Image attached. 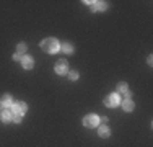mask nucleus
Listing matches in <instances>:
<instances>
[{
  "label": "nucleus",
  "instance_id": "dca6fc26",
  "mask_svg": "<svg viewBox=\"0 0 153 147\" xmlns=\"http://www.w3.org/2000/svg\"><path fill=\"white\" fill-rule=\"evenodd\" d=\"M13 123H21V116L20 115H13Z\"/></svg>",
  "mask_w": 153,
  "mask_h": 147
},
{
  "label": "nucleus",
  "instance_id": "7ed1b4c3",
  "mask_svg": "<svg viewBox=\"0 0 153 147\" xmlns=\"http://www.w3.org/2000/svg\"><path fill=\"white\" fill-rule=\"evenodd\" d=\"M83 124H85L86 128H94L100 124V116L96 115H86L85 118H83Z\"/></svg>",
  "mask_w": 153,
  "mask_h": 147
},
{
  "label": "nucleus",
  "instance_id": "9b49d317",
  "mask_svg": "<svg viewBox=\"0 0 153 147\" xmlns=\"http://www.w3.org/2000/svg\"><path fill=\"white\" fill-rule=\"evenodd\" d=\"M98 134L101 136V137H109V134H111V131H109L108 126H100V131H98Z\"/></svg>",
  "mask_w": 153,
  "mask_h": 147
},
{
  "label": "nucleus",
  "instance_id": "f257e3e1",
  "mask_svg": "<svg viewBox=\"0 0 153 147\" xmlns=\"http://www.w3.org/2000/svg\"><path fill=\"white\" fill-rule=\"evenodd\" d=\"M41 47H42V51H46V52H49V54H54L60 49L59 41H57L56 38H46L44 41L41 43Z\"/></svg>",
  "mask_w": 153,
  "mask_h": 147
},
{
  "label": "nucleus",
  "instance_id": "f3484780",
  "mask_svg": "<svg viewBox=\"0 0 153 147\" xmlns=\"http://www.w3.org/2000/svg\"><path fill=\"white\" fill-rule=\"evenodd\" d=\"M23 57H25V56H21V54H18V52L13 56V59H15V61H23Z\"/></svg>",
  "mask_w": 153,
  "mask_h": 147
},
{
  "label": "nucleus",
  "instance_id": "39448f33",
  "mask_svg": "<svg viewBox=\"0 0 153 147\" xmlns=\"http://www.w3.org/2000/svg\"><path fill=\"white\" fill-rule=\"evenodd\" d=\"M56 72L59 74V75H64V74H67L68 72V64H67V61L65 59H60V61H57L56 62Z\"/></svg>",
  "mask_w": 153,
  "mask_h": 147
},
{
  "label": "nucleus",
  "instance_id": "6e6552de",
  "mask_svg": "<svg viewBox=\"0 0 153 147\" xmlns=\"http://www.w3.org/2000/svg\"><path fill=\"white\" fill-rule=\"evenodd\" d=\"M121 106L126 110V111H132V110H134V101L130 100V98H126V100L121 101Z\"/></svg>",
  "mask_w": 153,
  "mask_h": 147
},
{
  "label": "nucleus",
  "instance_id": "f8f14e48",
  "mask_svg": "<svg viewBox=\"0 0 153 147\" xmlns=\"http://www.w3.org/2000/svg\"><path fill=\"white\" fill-rule=\"evenodd\" d=\"M60 49L64 51V54H72V52H74V46H72L70 43H64L60 46Z\"/></svg>",
  "mask_w": 153,
  "mask_h": 147
},
{
  "label": "nucleus",
  "instance_id": "423d86ee",
  "mask_svg": "<svg viewBox=\"0 0 153 147\" xmlns=\"http://www.w3.org/2000/svg\"><path fill=\"white\" fill-rule=\"evenodd\" d=\"M0 118H2L3 123H10V121L13 119V111L10 108H5L2 113H0Z\"/></svg>",
  "mask_w": 153,
  "mask_h": 147
},
{
  "label": "nucleus",
  "instance_id": "0eeeda50",
  "mask_svg": "<svg viewBox=\"0 0 153 147\" xmlns=\"http://www.w3.org/2000/svg\"><path fill=\"white\" fill-rule=\"evenodd\" d=\"M21 64H23V67L26 69V70H30V69H33V65H34V61H33L30 56H25L23 61H21Z\"/></svg>",
  "mask_w": 153,
  "mask_h": 147
},
{
  "label": "nucleus",
  "instance_id": "ddd939ff",
  "mask_svg": "<svg viewBox=\"0 0 153 147\" xmlns=\"http://www.w3.org/2000/svg\"><path fill=\"white\" fill-rule=\"evenodd\" d=\"M2 103H3V106H5V108H12V106H13V100H12V97H10V95H5V97H3V100H2Z\"/></svg>",
  "mask_w": 153,
  "mask_h": 147
},
{
  "label": "nucleus",
  "instance_id": "1a4fd4ad",
  "mask_svg": "<svg viewBox=\"0 0 153 147\" xmlns=\"http://www.w3.org/2000/svg\"><path fill=\"white\" fill-rule=\"evenodd\" d=\"M116 93L127 97V95H129V87H127V83H119V85H117V92H116Z\"/></svg>",
  "mask_w": 153,
  "mask_h": 147
},
{
  "label": "nucleus",
  "instance_id": "2eb2a0df",
  "mask_svg": "<svg viewBox=\"0 0 153 147\" xmlns=\"http://www.w3.org/2000/svg\"><path fill=\"white\" fill-rule=\"evenodd\" d=\"M68 79H70V80H76V79H78V72H68Z\"/></svg>",
  "mask_w": 153,
  "mask_h": 147
},
{
  "label": "nucleus",
  "instance_id": "9d476101",
  "mask_svg": "<svg viewBox=\"0 0 153 147\" xmlns=\"http://www.w3.org/2000/svg\"><path fill=\"white\" fill-rule=\"evenodd\" d=\"M106 2H91V10H106Z\"/></svg>",
  "mask_w": 153,
  "mask_h": 147
},
{
  "label": "nucleus",
  "instance_id": "f03ea898",
  "mask_svg": "<svg viewBox=\"0 0 153 147\" xmlns=\"http://www.w3.org/2000/svg\"><path fill=\"white\" fill-rule=\"evenodd\" d=\"M119 103H121V98H119L117 93H111L108 95L106 98H104V105L108 106V108H114V106H117Z\"/></svg>",
  "mask_w": 153,
  "mask_h": 147
},
{
  "label": "nucleus",
  "instance_id": "a211bd4d",
  "mask_svg": "<svg viewBox=\"0 0 153 147\" xmlns=\"http://www.w3.org/2000/svg\"><path fill=\"white\" fill-rule=\"evenodd\" d=\"M3 110H5V106H3V103L0 101V111H3Z\"/></svg>",
  "mask_w": 153,
  "mask_h": 147
},
{
  "label": "nucleus",
  "instance_id": "20e7f679",
  "mask_svg": "<svg viewBox=\"0 0 153 147\" xmlns=\"http://www.w3.org/2000/svg\"><path fill=\"white\" fill-rule=\"evenodd\" d=\"M26 110H28V106H26V103H23V101H16V103H13V106H12L13 115H20V116H23L25 113H26Z\"/></svg>",
  "mask_w": 153,
  "mask_h": 147
},
{
  "label": "nucleus",
  "instance_id": "4468645a",
  "mask_svg": "<svg viewBox=\"0 0 153 147\" xmlns=\"http://www.w3.org/2000/svg\"><path fill=\"white\" fill-rule=\"evenodd\" d=\"M16 52L23 56V54L26 52V44H25V43H20V44H18V46H16Z\"/></svg>",
  "mask_w": 153,
  "mask_h": 147
}]
</instances>
